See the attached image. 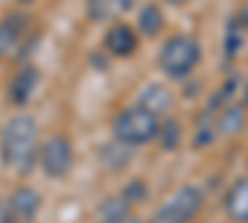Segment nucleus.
<instances>
[{
	"label": "nucleus",
	"mask_w": 248,
	"mask_h": 223,
	"mask_svg": "<svg viewBox=\"0 0 248 223\" xmlns=\"http://www.w3.org/2000/svg\"><path fill=\"white\" fill-rule=\"evenodd\" d=\"M102 223H141L134 213H129V216H122V218H117V221H102Z\"/></svg>",
	"instance_id": "20"
},
{
	"label": "nucleus",
	"mask_w": 248,
	"mask_h": 223,
	"mask_svg": "<svg viewBox=\"0 0 248 223\" xmlns=\"http://www.w3.org/2000/svg\"><path fill=\"white\" fill-rule=\"evenodd\" d=\"M233 20H236V25H238V28L248 30V5H243V8L238 10V15H236Z\"/></svg>",
	"instance_id": "19"
},
{
	"label": "nucleus",
	"mask_w": 248,
	"mask_h": 223,
	"mask_svg": "<svg viewBox=\"0 0 248 223\" xmlns=\"http://www.w3.org/2000/svg\"><path fill=\"white\" fill-rule=\"evenodd\" d=\"M10 218V211H8V204H5V201L3 198H0V223H5Z\"/></svg>",
	"instance_id": "21"
},
{
	"label": "nucleus",
	"mask_w": 248,
	"mask_h": 223,
	"mask_svg": "<svg viewBox=\"0 0 248 223\" xmlns=\"http://www.w3.org/2000/svg\"><path fill=\"white\" fill-rule=\"evenodd\" d=\"M5 223H23V221H17V218H13V216H10V218H8Z\"/></svg>",
	"instance_id": "23"
},
{
	"label": "nucleus",
	"mask_w": 248,
	"mask_h": 223,
	"mask_svg": "<svg viewBox=\"0 0 248 223\" xmlns=\"http://www.w3.org/2000/svg\"><path fill=\"white\" fill-rule=\"evenodd\" d=\"M159 127H161L159 117H154L152 112L141 109L137 104V107L122 109L114 117L112 134H114L117 141H122V144H127L132 149V147H144V144H149V141H154L159 136Z\"/></svg>",
	"instance_id": "3"
},
{
	"label": "nucleus",
	"mask_w": 248,
	"mask_h": 223,
	"mask_svg": "<svg viewBox=\"0 0 248 223\" xmlns=\"http://www.w3.org/2000/svg\"><path fill=\"white\" fill-rule=\"evenodd\" d=\"M119 196L127 201V204H141V201L149 196V189H147V184H144L141 178H134V181H129V184L122 189Z\"/></svg>",
	"instance_id": "18"
},
{
	"label": "nucleus",
	"mask_w": 248,
	"mask_h": 223,
	"mask_svg": "<svg viewBox=\"0 0 248 223\" xmlns=\"http://www.w3.org/2000/svg\"><path fill=\"white\" fill-rule=\"evenodd\" d=\"M203 208V193L196 186L176 189L164 204L152 213L149 223H191Z\"/></svg>",
	"instance_id": "4"
},
{
	"label": "nucleus",
	"mask_w": 248,
	"mask_h": 223,
	"mask_svg": "<svg viewBox=\"0 0 248 223\" xmlns=\"http://www.w3.org/2000/svg\"><path fill=\"white\" fill-rule=\"evenodd\" d=\"M40 206H43V198H40V193H37L35 189H30V186L15 189V191L10 193V201H8L10 216L17 218V221H23V223H30V221L37 216Z\"/></svg>",
	"instance_id": "7"
},
{
	"label": "nucleus",
	"mask_w": 248,
	"mask_h": 223,
	"mask_svg": "<svg viewBox=\"0 0 248 223\" xmlns=\"http://www.w3.org/2000/svg\"><path fill=\"white\" fill-rule=\"evenodd\" d=\"M201 62V45L194 35H171L159 50V70L171 77L184 79L189 77Z\"/></svg>",
	"instance_id": "2"
},
{
	"label": "nucleus",
	"mask_w": 248,
	"mask_h": 223,
	"mask_svg": "<svg viewBox=\"0 0 248 223\" xmlns=\"http://www.w3.org/2000/svg\"><path fill=\"white\" fill-rule=\"evenodd\" d=\"M20 3H32V0H20Z\"/></svg>",
	"instance_id": "24"
},
{
	"label": "nucleus",
	"mask_w": 248,
	"mask_h": 223,
	"mask_svg": "<svg viewBox=\"0 0 248 223\" xmlns=\"http://www.w3.org/2000/svg\"><path fill=\"white\" fill-rule=\"evenodd\" d=\"M171 104H174V94L169 92L167 85H161V82H152L139 92V107L152 112L154 117L167 114L171 109Z\"/></svg>",
	"instance_id": "11"
},
{
	"label": "nucleus",
	"mask_w": 248,
	"mask_h": 223,
	"mask_svg": "<svg viewBox=\"0 0 248 223\" xmlns=\"http://www.w3.org/2000/svg\"><path fill=\"white\" fill-rule=\"evenodd\" d=\"M137 25H139V30H141L144 37H156V35H161L164 25H167V20H164V10H161L156 3H147V5L139 10Z\"/></svg>",
	"instance_id": "15"
},
{
	"label": "nucleus",
	"mask_w": 248,
	"mask_h": 223,
	"mask_svg": "<svg viewBox=\"0 0 248 223\" xmlns=\"http://www.w3.org/2000/svg\"><path fill=\"white\" fill-rule=\"evenodd\" d=\"M40 166L50 178H62L67 176L72 169V161H75V149H72V141L65 134H52L43 147H40Z\"/></svg>",
	"instance_id": "5"
},
{
	"label": "nucleus",
	"mask_w": 248,
	"mask_h": 223,
	"mask_svg": "<svg viewBox=\"0 0 248 223\" xmlns=\"http://www.w3.org/2000/svg\"><path fill=\"white\" fill-rule=\"evenodd\" d=\"M3 161L15 171H30L37 156V121L32 117H13L3 127Z\"/></svg>",
	"instance_id": "1"
},
{
	"label": "nucleus",
	"mask_w": 248,
	"mask_h": 223,
	"mask_svg": "<svg viewBox=\"0 0 248 223\" xmlns=\"http://www.w3.org/2000/svg\"><path fill=\"white\" fill-rule=\"evenodd\" d=\"M25 25H28V17L20 15V13L8 15L3 23H0V59L15 50V45L20 43V37H23Z\"/></svg>",
	"instance_id": "12"
},
{
	"label": "nucleus",
	"mask_w": 248,
	"mask_h": 223,
	"mask_svg": "<svg viewBox=\"0 0 248 223\" xmlns=\"http://www.w3.org/2000/svg\"><path fill=\"white\" fill-rule=\"evenodd\" d=\"M105 50L112 55V57H119V59H127L137 52L139 47V37H137V30L127 23H114L109 25V30L105 32V40H102Z\"/></svg>",
	"instance_id": "6"
},
{
	"label": "nucleus",
	"mask_w": 248,
	"mask_h": 223,
	"mask_svg": "<svg viewBox=\"0 0 248 223\" xmlns=\"http://www.w3.org/2000/svg\"><path fill=\"white\" fill-rule=\"evenodd\" d=\"M134 8V0H85V15L92 23H112Z\"/></svg>",
	"instance_id": "8"
},
{
	"label": "nucleus",
	"mask_w": 248,
	"mask_h": 223,
	"mask_svg": "<svg viewBox=\"0 0 248 223\" xmlns=\"http://www.w3.org/2000/svg\"><path fill=\"white\" fill-rule=\"evenodd\" d=\"M246 127V107L243 104H226L216 121L221 136H238Z\"/></svg>",
	"instance_id": "14"
},
{
	"label": "nucleus",
	"mask_w": 248,
	"mask_h": 223,
	"mask_svg": "<svg viewBox=\"0 0 248 223\" xmlns=\"http://www.w3.org/2000/svg\"><path fill=\"white\" fill-rule=\"evenodd\" d=\"M167 3H171V5H184V3H189V0H167Z\"/></svg>",
	"instance_id": "22"
},
{
	"label": "nucleus",
	"mask_w": 248,
	"mask_h": 223,
	"mask_svg": "<svg viewBox=\"0 0 248 223\" xmlns=\"http://www.w3.org/2000/svg\"><path fill=\"white\" fill-rule=\"evenodd\" d=\"M97 156H99V164L105 166V169H109V171H122V169L132 161V149H129L127 144H122V141L112 139V141H105V144L99 147Z\"/></svg>",
	"instance_id": "13"
},
{
	"label": "nucleus",
	"mask_w": 248,
	"mask_h": 223,
	"mask_svg": "<svg viewBox=\"0 0 248 223\" xmlns=\"http://www.w3.org/2000/svg\"><path fill=\"white\" fill-rule=\"evenodd\" d=\"M37 85H40V72H37L35 67H23V70H20V72L13 77V82H10V87H8V99H10V104L25 107L30 99H32Z\"/></svg>",
	"instance_id": "9"
},
{
	"label": "nucleus",
	"mask_w": 248,
	"mask_h": 223,
	"mask_svg": "<svg viewBox=\"0 0 248 223\" xmlns=\"http://www.w3.org/2000/svg\"><path fill=\"white\" fill-rule=\"evenodd\" d=\"M223 208L233 223H248V176L236 178L223 198Z\"/></svg>",
	"instance_id": "10"
},
{
	"label": "nucleus",
	"mask_w": 248,
	"mask_h": 223,
	"mask_svg": "<svg viewBox=\"0 0 248 223\" xmlns=\"http://www.w3.org/2000/svg\"><path fill=\"white\" fill-rule=\"evenodd\" d=\"M181 136H184L181 124H179L174 117H169V121H164V124L159 127V136L156 139H161V147L164 149H176L181 144Z\"/></svg>",
	"instance_id": "17"
},
{
	"label": "nucleus",
	"mask_w": 248,
	"mask_h": 223,
	"mask_svg": "<svg viewBox=\"0 0 248 223\" xmlns=\"http://www.w3.org/2000/svg\"><path fill=\"white\" fill-rule=\"evenodd\" d=\"M132 213V204H127L122 196H109V198H105L99 204V208H97V216L102 218V221H117V218H122V216H129Z\"/></svg>",
	"instance_id": "16"
}]
</instances>
